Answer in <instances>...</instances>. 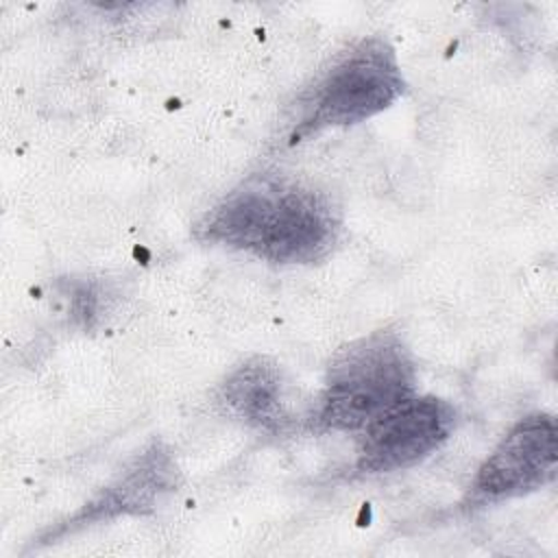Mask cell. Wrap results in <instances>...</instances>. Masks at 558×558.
Listing matches in <instances>:
<instances>
[{
    "label": "cell",
    "mask_w": 558,
    "mask_h": 558,
    "mask_svg": "<svg viewBox=\"0 0 558 558\" xmlns=\"http://www.w3.org/2000/svg\"><path fill=\"white\" fill-rule=\"evenodd\" d=\"M218 397L235 418L251 427L281 432L290 421L281 368L264 355L235 366L220 384Z\"/></svg>",
    "instance_id": "cell-7"
},
{
    "label": "cell",
    "mask_w": 558,
    "mask_h": 558,
    "mask_svg": "<svg viewBox=\"0 0 558 558\" xmlns=\"http://www.w3.org/2000/svg\"><path fill=\"white\" fill-rule=\"evenodd\" d=\"M174 464L159 445L144 451L113 484L102 488L72 517L59 521L41 534V543H52L78 527H87L120 514L150 512L157 499L174 484Z\"/></svg>",
    "instance_id": "cell-6"
},
{
    "label": "cell",
    "mask_w": 558,
    "mask_h": 558,
    "mask_svg": "<svg viewBox=\"0 0 558 558\" xmlns=\"http://www.w3.org/2000/svg\"><path fill=\"white\" fill-rule=\"evenodd\" d=\"M403 92L395 48L384 37H362L338 52L299 96L292 140L360 124L386 111Z\"/></svg>",
    "instance_id": "cell-3"
},
{
    "label": "cell",
    "mask_w": 558,
    "mask_h": 558,
    "mask_svg": "<svg viewBox=\"0 0 558 558\" xmlns=\"http://www.w3.org/2000/svg\"><path fill=\"white\" fill-rule=\"evenodd\" d=\"M416 371L403 338L377 329L344 344L331 360L314 423L327 432H362L414 395Z\"/></svg>",
    "instance_id": "cell-2"
},
{
    "label": "cell",
    "mask_w": 558,
    "mask_h": 558,
    "mask_svg": "<svg viewBox=\"0 0 558 558\" xmlns=\"http://www.w3.org/2000/svg\"><path fill=\"white\" fill-rule=\"evenodd\" d=\"M556 418L545 412L527 414L506 432L480 464L464 504L477 508L534 493L556 480Z\"/></svg>",
    "instance_id": "cell-4"
},
{
    "label": "cell",
    "mask_w": 558,
    "mask_h": 558,
    "mask_svg": "<svg viewBox=\"0 0 558 558\" xmlns=\"http://www.w3.org/2000/svg\"><path fill=\"white\" fill-rule=\"evenodd\" d=\"M456 408L438 397H410L362 429L355 469L390 473L434 453L456 427Z\"/></svg>",
    "instance_id": "cell-5"
},
{
    "label": "cell",
    "mask_w": 558,
    "mask_h": 558,
    "mask_svg": "<svg viewBox=\"0 0 558 558\" xmlns=\"http://www.w3.org/2000/svg\"><path fill=\"white\" fill-rule=\"evenodd\" d=\"M340 216L325 192L279 177H251L225 194L194 227L201 242L222 244L272 264L325 259Z\"/></svg>",
    "instance_id": "cell-1"
}]
</instances>
